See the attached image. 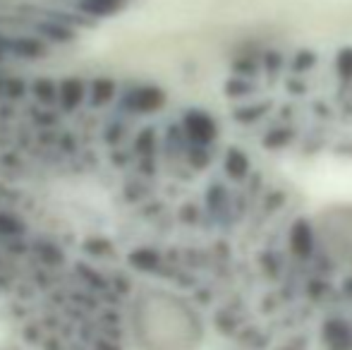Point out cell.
I'll return each instance as SVG.
<instances>
[{
    "label": "cell",
    "mask_w": 352,
    "mask_h": 350,
    "mask_svg": "<svg viewBox=\"0 0 352 350\" xmlns=\"http://www.w3.org/2000/svg\"><path fill=\"white\" fill-rule=\"evenodd\" d=\"M132 331L140 350H197L201 324L182 300L151 293L137 303Z\"/></svg>",
    "instance_id": "obj_1"
},
{
    "label": "cell",
    "mask_w": 352,
    "mask_h": 350,
    "mask_svg": "<svg viewBox=\"0 0 352 350\" xmlns=\"http://www.w3.org/2000/svg\"><path fill=\"white\" fill-rule=\"evenodd\" d=\"M82 96H84V85L79 80H65L60 85V89H58V101H60L67 111L77 108Z\"/></svg>",
    "instance_id": "obj_2"
},
{
    "label": "cell",
    "mask_w": 352,
    "mask_h": 350,
    "mask_svg": "<svg viewBox=\"0 0 352 350\" xmlns=\"http://www.w3.org/2000/svg\"><path fill=\"white\" fill-rule=\"evenodd\" d=\"M79 8L89 14H111L120 10V0H82Z\"/></svg>",
    "instance_id": "obj_3"
},
{
    "label": "cell",
    "mask_w": 352,
    "mask_h": 350,
    "mask_svg": "<svg viewBox=\"0 0 352 350\" xmlns=\"http://www.w3.org/2000/svg\"><path fill=\"white\" fill-rule=\"evenodd\" d=\"M111 96H113V85H111V82H108V80L94 82V87H91V101L96 103V106L106 103Z\"/></svg>",
    "instance_id": "obj_4"
},
{
    "label": "cell",
    "mask_w": 352,
    "mask_h": 350,
    "mask_svg": "<svg viewBox=\"0 0 352 350\" xmlns=\"http://www.w3.org/2000/svg\"><path fill=\"white\" fill-rule=\"evenodd\" d=\"M34 94H36V98H38V101H43V103H51L53 98H56L58 89H53L51 82H48V80H43V82H36V85H34Z\"/></svg>",
    "instance_id": "obj_5"
},
{
    "label": "cell",
    "mask_w": 352,
    "mask_h": 350,
    "mask_svg": "<svg viewBox=\"0 0 352 350\" xmlns=\"http://www.w3.org/2000/svg\"><path fill=\"white\" fill-rule=\"evenodd\" d=\"M3 85H5V82H3V80H0V94H3Z\"/></svg>",
    "instance_id": "obj_6"
},
{
    "label": "cell",
    "mask_w": 352,
    "mask_h": 350,
    "mask_svg": "<svg viewBox=\"0 0 352 350\" xmlns=\"http://www.w3.org/2000/svg\"><path fill=\"white\" fill-rule=\"evenodd\" d=\"M0 58H3V48H0Z\"/></svg>",
    "instance_id": "obj_7"
}]
</instances>
